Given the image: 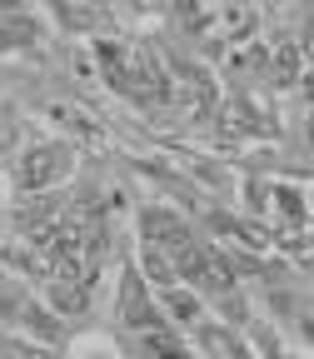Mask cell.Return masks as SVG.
Listing matches in <instances>:
<instances>
[{"mask_svg": "<svg viewBox=\"0 0 314 359\" xmlns=\"http://www.w3.org/2000/svg\"><path fill=\"white\" fill-rule=\"evenodd\" d=\"M11 359H40V354H25V349H20V354H11Z\"/></svg>", "mask_w": 314, "mask_h": 359, "instance_id": "obj_12", "label": "cell"}, {"mask_svg": "<svg viewBox=\"0 0 314 359\" xmlns=\"http://www.w3.org/2000/svg\"><path fill=\"white\" fill-rule=\"evenodd\" d=\"M145 275H150L155 285H175V264H170L160 250H145Z\"/></svg>", "mask_w": 314, "mask_h": 359, "instance_id": "obj_6", "label": "cell"}, {"mask_svg": "<svg viewBox=\"0 0 314 359\" xmlns=\"http://www.w3.org/2000/svg\"><path fill=\"white\" fill-rule=\"evenodd\" d=\"M145 354H155V359H190V349L179 344L175 334H165V330H150L145 334Z\"/></svg>", "mask_w": 314, "mask_h": 359, "instance_id": "obj_4", "label": "cell"}, {"mask_svg": "<svg viewBox=\"0 0 314 359\" xmlns=\"http://www.w3.org/2000/svg\"><path fill=\"white\" fill-rule=\"evenodd\" d=\"M70 175V150L65 145H35L20 165H15V185L20 190H45L55 185V180Z\"/></svg>", "mask_w": 314, "mask_h": 359, "instance_id": "obj_1", "label": "cell"}, {"mask_svg": "<svg viewBox=\"0 0 314 359\" xmlns=\"http://www.w3.org/2000/svg\"><path fill=\"white\" fill-rule=\"evenodd\" d=\"M205 349H210V354H224V359H240V344H235L230 334H214V330L205 334Z\"/></svg>", "mask_w": 314, "mask_h": 359, "instance_id": "obj_9", "label": "cell"}, {"mask_svg": "<svg viewBox=\"0 0 314 359\" xmlns=\"http://www.w3.org/2000/svg\"><path fill=\"white\" fill-rule=\"evenodd\" d=\"M254 120H259V115H250V105H224V130H230V135L254 130Z\"/></svg>", "mask_w": 314, "mask_h": 359, "instance_id": "obj_8", "label": "cell"}, {"mask_svg": "<svg viewBox=\"0 0 314 359\" xmlns=\"http://www.w3.org/2000/svg\"><path fill=\"white\" fill-rule=\"evenodd\" d=\"M280 210H285L289 219H304V205H299V195H294V190H280Z\"/></svg>", "mask_w": 314, "mask_h": 359, "instance_id": "obj_10", "label": "cell"}, {"mask_svg": "<svg viewBox=\"0 0 314 359\" xmlns=\"http://www.w3.org/2000/svg\"><path fill=\"white\" fill-rule=\"evenodd\" d=\"M120 314H125V325H130V330H140V334L160 330V314H155V304H150V294H145V275H135V269H130V280H125Z\"/></svg>", "mask_w": 314, "mask_h": 359, "instance_id": "obj_3", "label": "cell"}, {"mask_svg": "<svg viewBox=\"0 0 314 359\" xmlns=\"http://www.w3.org/2000/svg\"><path fill=\"white\" fill-rule=\"evenodd\" d=\"M294 70H299V55L294 50H280V80H294Z\"/></svg>", "mask_w": 314, "mask_h": 359, "instance_id": "obj_11", "label": "cell"}, {"mask_svg": "<svg viewBox=\"0 0 314 359\" xmlns=\"http://www.w3.org/2000/svg\"><path fill=\"white\" fill-rule=\"evenodd\" d=\"M165 80H170V95H175V105L185 110V115H210V110H214V85H210L205 70H195V65H175Z\"/></svg>", "mask_w": 314, "mask_h": 359, "instance_id": "obj_2", "label": "cell"}, {"mask_svg": "<svg viewBox=\"0 0 314 359\" xmlns=\"http://www.w3.org/2000/svg\"><path fill=\"white\" fill-rule=\"evenodd\" d=\"M170 314H175V320H195V314H200V299L190 294V290H170Z\"/></svg>", "mask_w": 314, "mask_h": 359, "instance_id": "obj_7", "label": "cell"}, {"mask_svg": "<svg viewBox=\"0 0 314 359\" xmlns=\"http://www.w3.org/2000/svg\"><path fill=\"white\" fill-rule=\"evenodd\" d=\"M50 299H55V309L75 314V309H85V285H75V280H50Z\"/></svg>", "mask_w": 314, "mask_h": 359, "instance_id": "obj_5", "label": "cell"}]
</instances>
